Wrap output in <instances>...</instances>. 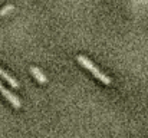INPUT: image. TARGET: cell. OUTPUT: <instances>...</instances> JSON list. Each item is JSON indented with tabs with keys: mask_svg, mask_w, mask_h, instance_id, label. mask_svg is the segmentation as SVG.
Wrapping results in <instances>:
<instances>
[{
	"mask_svg": "<svg viewBox=\"0 0 148 138\" xmlns=\"http://www.w3.org/2000/svg\"><path fill=\"white\" fill-rule=\"evenodd\" d=\"M13 9H14V6H13V4H7L6 7H3V9L0 10V14H1V16H4V14L10 13V12H12Z\"/></svg>",
	"mask_w": 148,
	"mask_h": 138,
	"instance_id": "5",
	"label": "cell"
},
{
	"mask_svg": "<svg viewBox=\"0 0 148 138\" xmlns=\"http://www.w3.org/2000/svg\"><path fill=\"white\" fill-rule=\"evenodd\" d=\"M30 73L33 75V78H35V79H36L39 84H42V85H43V84H46V82H48V78H46V75H45V73H43V72H42L39 68H36V66H32V68H30Z\"/></svg>",
	"mask_w": 148,
	"mask_h": 138,
	"instance_id": "3",
	"label": "cell"
},
{
	"mask_svg": "<svg viewBox=\"0 0 148 138\" xmlns=\"http://www.w3.org/2000/svg\"><path fill=\"white\" fill-rule=\"evenodd\" d=\"M0 78H1L3 81H6L7 84H10V85H12L14 89H17V88L20 87V85H19V82H17V81H16V79H14L12 75H9L6 71H3L1 68H0Z\"/></svg>",
	"mask_w": 148,
	"mask_h": 138,
	"instance_id": "4",
	"label": "cell"
},
{
	"mask_svg": "<svg viewBox=\"0 0 148 138\" xmlns=\"http://www.w3.org/2000/svg\"><path fill=\"white\" fill-rule=\"evenodd\" d=\"M0 93H1V95H3V96H4V98H6V99H7V101H9V102H10L13 106H14V108H17V109H19V108L22 106L20 99H19V98H17V96H16L13 92H10L7 88H4V85H3L1 82H0Z\"/></svg>",
	"mask_w": 148,
	"mask_h": 138,
	"instance_id": "2",
	"label": "cell"
},
{
	"mask_svg": "<svg viewBox=\"0 0 148 138\" xmlns=\"http://www.w3.org/2000/svg\"><path fill=\"white\" fill-rule=\"evenodd\" d=\"M76 60H78V62L85 68V69H88V71H89V72H91V73L98 79V81L102 82V84H105V85H109V84H111V78H109V76H106L101 69H98V68H97V66H95V65H94V63L86 58V56L79 55V56H76Z\"/></svg>",
	"mask_w": 148,
	"mask_h": 138,
	"instance_id": "1",
	"label": "cell"
}]
</instances>
